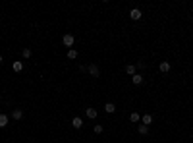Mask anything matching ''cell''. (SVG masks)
I'll return each mask as SVG.
<instances>
[{
	"label": "cell",
	"instance_id": "9",
	"mask_svg": "<svg viewBox=\"0 0 193 143\" xmlns=\"http://www.w3.org/2000/svg\"><path fill=\"white\" fill-rule=\"evenodd\" d=\"M131 81H133L135 85H141L143 83V76H141V74H135L133 78H131Z\"/></svg>",
	"mask_w": 193,
	"mask_h": 143
},
{
	"label": "cell",
	"instance_id": "8",
	"mask_svg": "<svg viewBox=\"0 0 193 143\" xmlns=\"http://www.w3.org/2000/svg\"><path fill=\"white\" fill-rule=\"evenodd\" d=\"M137 131H139L141 136H145V133H149V126H145V124H139V126H137Z\"/></svg>",
	"mask_w": 193,
	"mask_h": 143
},
{
	"label": "cell",
	"instance_id": "2",
	"mask_svg": "<svg viewBox=\"0 0 193 143\" xmlns=\"http://www.w3.org/2000/svg\"><path fill=\"white\" fill-rule=\"evenodd\" d=\"M87 72H89L93 78H99V74H101V72H99V66H96V64H89V66H87Z\"/></svg>",
	"mask_w": 193,
	"mask_h": 143
},
{
	"label": "cell",
	"instance_id": "13",
	"mask_svg": "<svg viewBox=\"0 0 193 143\" xmlns=\"http://www.w3.org/2000/svg\"><path fill=\"white\" fill-rule=\"evenodd\" d=\"M12 68H14V72H21L23 70V62H14Z\"/></svg>",
	"mask_w": 193,
	"mask_h": 143
},
{
	"label": "cell",
	"instance_id": "17",
	"mask_svg": "<svg viewBox=\"0 0 193 143\" xmlns=\"http://www.w3.org/2000/svg\"><path fill=\"white\" fill-rule=\"evenodd\" d=\"M129 120H131V122H139V114H137V112H131Z\"/></svg>",
	"mask_w": 193,
	"mask_h": 143
},
{
	"label": "cell",
	"instance_id": "19",
	"mask_svg": "<svg viewBox=\"0 0 193 143\" xmlns=\"http://www.w3.org/2000/svg\"><path fill=\"white\" fill-rule=\"evenodd\" d=\"M0 64H2V54H0Z\"/></svg>",
	"mask_w": 193,
	"mask_h": 143
},
{
	"label": "cell",
	"instance_id": "1",
	"mask_svg": "<svg viewBox=\"0 0 193 143\" xmlns=\"http://www.w3.org/2000/svg\"><path fill=\"white\" fill-rule=\"evenodd\" d=\"M73 35H70V33H66L64 37H62V43H64V46H73Z\"/></svg>",
	"mask_w": 193,
	"mask_h": 143
},
{
	"label": "cell",
	"instance_id": "6",
	"mask_svg": "<svg viewBox=\"0 0 193 143\" xmlns=\"http://www.w3.org/2000/svg\"><path fill=\"white\" fill-rule=\"evenodd\" d=\"M135 68H137V66H133V64H128V66H126V74L133 78V76H135Z\"/></svg>",
	"mask_w": 193,
	"mask_h": 143
},
{
	"label": "cell",
	"instance_id": "10",
	"mask_svg": "<svg viewBox=\"0 0 193 143\" xmlns=\"http://www.w3.org/2000/svg\"><path fill=\"white\" fill-rule=\"evenodd\" d=\"M104 110L108 112V114H112V112H116V106H114V103H106V104H104Z\"/></svg>",
	"mask_w": 193,
	"mask_h": 143
},
{
	"label": "cell",
	"instance_id": "11",
	"mask_svg": "<svg viewBox=\"0 0 193 143\" xmlns=\"http://www.w3.org/2000/svg\"><path fill=\"white\" fill-rule=\"evenodd\" d=\"M8 126V116L6 114H0V128H6Z\"/></svg>",
	"mask_w": 193,
	"mask_h": 143
},
{
	"label": "cell",
	"instance_id": "5",
	"mask_svg": "<svg viewBox=\"0 0 193 143\" xmlns=\"http://www.w3.org/2000/svg\"><path fill=\"white\" fill-rule=\"evenodd\" d=\"M158 70H160L162 74L170 72V62H160V64H158Z\"/></svg>",
	"mask_w": 193,
	"mask_h": 143
},
{
	"label": "cell",
	"instance_id": "7",
	"mask_svg": "<svg viewBox=\"0 0 193 143\" xmlns=\"http://www.w3.org/2000/svg\"><path fill=\"white\" fill-rule=\"evenodd\" d=\"M12 118H16V120H21V118H23V112L19 110V108H14V110H12Z\"/></svg>",
	"mask_w": 193,
	"mask_h": 143
},
{
	"label": "cell",
	"instance_id": "14",
	"mask_svg": "<svg viewBox=\"0 0 193 143\" xmlns=\"http://www.w3.org/2000/svg\"><path fill=\"white\" fill-rule=\"evenodd\" d=\"M151 122H153V116H151V114H143V124H145V126H149Z\"/></svg>",
	"mask_w": 193,
	"mask_h": 143
},
{
	"label": "cell",
	"instance_id": "4",
	"mask_svg": "<svg viewBox=\"0 0 193 143\" xmlns=\"http://www.w3.org/2000/svg\"><path fill=\"white\" fill-rule=\"evenodd\" d=\"M71 126H73L75 130H81V128H83V120L75 116V118H73V120H71Z\"/></svg>",
	"mask_w": 193,
	"mask_h": 143
},
{
	"label": "cell",
	"instance_id": "3",
	"mask_svg": "<svg viewBox=\"0 0 193 143\" xmlns=\"http://www.w3.org/2000/svg\"><path fill=\"white\" fill-rule=\"evenodd\" d=\"M141 10H139V8H133V10H131V12H129V18H131V20L133 21H137V20H141Z\"/></svg>",
	"mask_w": 193,
	"mask_h": 143
},
{
	"label": "cell",
	"instance_id": "16",
	"mask_svg": "<svg viewBox=\"0 0 193 143\" xmlns=\"http://www.w3.org/2000/svg\"><path fill=\"white\" fill-rule=\"evenodd\" d=\"M21 54H23V58H29V56H31V48H23Z\"/></svg>",
	"mask_w": 193,
	"mask_h": 143
},
{
	"label": "cell",
	"instance_id": "12",
	"mask_svg": "<svg viewBox=\"0 0 193 143\" xmlns=\"http://www.w3.org/2000/svg\"><path fill=\"white\" fill-rule=\"evenodd\" d=\"M87 118H91V120H95L96 118V110L95 108H87Z\"/></svg>",
	"mask_w": 193,
	"mask_h": 143
},
{
	"label": "cell",
	"instance_id": "18",
	"mask_svg": "<svg viewBox=\"0 0 193 143\" xmlns=\"http://www.w3.org/2000/svg\"><path fill=\"white\" fill-rule=\"evenodd\" d=\"M93 131H95V133H103V126H101V124H95Z\"/></svg>",
	"mask_w": 193,
	"mask_h": 143
},
{
	"label": "cell",
	"instance_id": "15",
	"mask_svg": "<svg viewBox=\"0 0 193 143\" xmlns=\"http://www.w3.org/2000/svg\"><path fill=\"white\" fill-rule=\"evenodd\" d=\"M68 58H70V60H75V58H77V50L70 48V50H68Z\"/></svg>",
	"mask_w": 193,
	"mask_h": 143
}]
</instances>
